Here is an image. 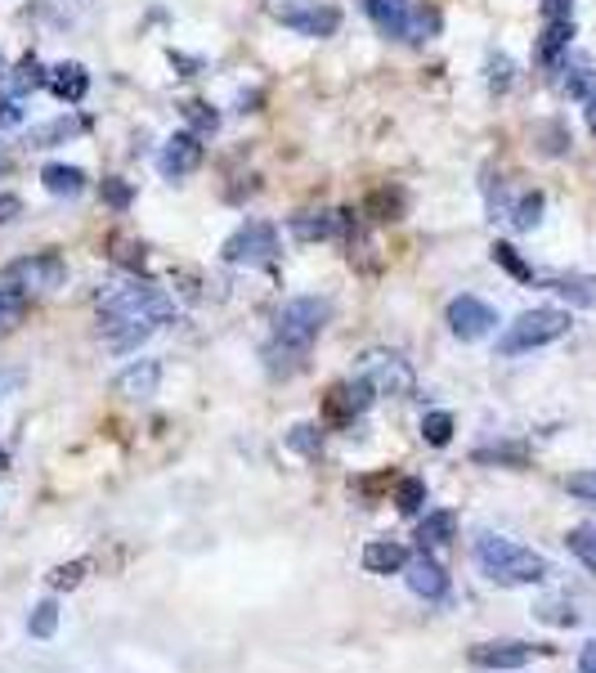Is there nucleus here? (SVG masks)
<instances>
[{"mask_svg": "<svg viewBox=\"0 0 596 673\" xmlns=\"http://www.w3.org/2000/svg\"><path fill=\"white\" fill-rule=\"evenodd\" d=\"M171 319H175V301L153 283H126V287H113L108 297H99V336L117 355L148 342Z\"/></svg>", "mask_w": 596, "mask_h": 673, "instance_id": "f257e3e1", "label": "nucleus"}, {"mask_svg": "<svg viewBox=\"0 0 596 673\" xmlns=\"http://www.w3.org/2000/svg\"><path fill=\"white\" fill-rule=\"evenodd\" d=\"M475 566L489 574L493 584L520 589V584H542L548 580V557H538L534 548L507 539V535H480L475 539Z\"/></svg>", "mask_w": 596, "mask_h": 673, "instance_id": "f03ea898", "label": "nucleus"}, {"mask_svg": "<svg viewBox=\"0 0 596 673\" xmlns=\"http://www.w3.org/2000/svg\"><path fill=\"white\" fill-rule=\"evenodd\" d=\"M565 332H570V315H565V310H552V306L525 310V315L498 336V355L512 360V355L538 351V346H548V342H561Z\"/></svg>", "mask_w": 596, "mask_h": 673, "instance_id": "7ed1b4c3", "label": "nucleus"}, {"mask_svg": "<svg viewBox=\"0 0 596 673\" xmlns=\"http://www.w3.org/2000/svg\"><path fill=\"white\" fill-rule=\"evenodd\" d=\"M328 319H332V306L323 297H296V301H287L278 310L274 336H278V342H291V346H306L310 351L314 336L328 328Z\"/></svg>", "mask_w": 596, "mask_h": 673, "instance_id": "20e7f679", "label": "nucleus"}, {"mask_svg": "<svg viewBox=\"0 0 596 673\" xmlns=\"http://www.w3.org/2000/svg\"><path fill=\"white\" fill-rule=\"evenodd\" d=\"M359 377L377 396H400V400L413 396V387H417V377H413V368H409V360L400 351H364L359 355Z\"/></svg>", "mask_w": 596, "mask_h": 673, "instance_id": "39448f33", "label": "nucleus"}, {"mask_svg": "<svg viewBox=\"0 0 596 673\" xmlns=\"http://www.w3.org/2000/svg\"><path fill=\"white\" fill-rule=\"evenodd\" d=\"M270 14L291 27L296 36H336L341 32V10L336 5H323V0H274Z\"/></svg>", "mask_w": 596, "mask_h": 673, "instance_id": "423d86ee", "label": "nucleus"}, {"mask_svg": "<svg viewBox=\"0 0 596 673\" xmlns=\"http://www.w3.org/2000/svg\"><path fill=\"white\" fill-rule=\"evenodd\" d=\"M68 278V261L59 252H32L5 265V283L19 287V293H55Z\"/></svg>", "mask_w": 596, "mask_h": 673, "instance_id": "0eeeda50", "label": "nucleus"}, {"mask_svg": "<svg viewBox=\"0 0 596 673\" xmlns=\"http://www.w3.org/2000/svg\"><path fill=\"white\" fill-rule=\"evenodd\" d=\"M220 256L229 265H270L278 256V229L265 225V220H247L238 233L225 238V248Z\"/></svg>", "mask_w": 596, "mask_h": 673, "instance_id": "6e6552de", "label": "nucleus"}, {"mask_svg": "<svg viewBox=\"0 0 596 673\" xmlns=\"http://www.w3.org/2000/svg\"><path fill=\"white\" fill-rule=\"evenodd\" d=\"M444 319H449V332L458 336V342H480V336H489L493 328H498V310H493L489 301L462 293L449 301V310H444Z\"/></svg>", "mask_w": 596, "mask_h": 673, "instance_id": "1a4fd4ad", "label": "nucleus"}, {"mask_svg": "<svg viewBox=\"0 0 596 673\" xmlns=\"http://www.w3.org/2000/svg\"><path fill=\"white\" fill-rule=\"evenodd\" d=\"M203 158H207V149H203V135L180 130V135H171V139L162 144L158 167H162V175H167V180H184V175H193L197 167H203Z\"/></svg>", "mask_w": 596, "mask_h": 673, "instance_id": "9d476101", "label": "nucleus"}, {"mask_svg": "<svg viewBox=\"0 0 596 673\" xmlns=\"http://www.w3.org/2000/svg\"><path fill=\"white\" fill-rule=\"evenodd\" d=\"M373 400H377V391L368 387L364 377H355V381H341V387H332L328 400H323V409H328V418H332L336 426H351L355 418L368 413Z\"/></svg>", "mask_w": 596, "mask_h": 673, "instance_id": "9b49d317", "label": "nucleus"}, {"mask_svg": "<svg viewBox=\"0 0 596 673\" xmlns=\"http://www.w3.org/2000/svg\"><path fill=\"white\" fill-rule=\"evenodd\" d=\"M404 580H409V589H413L417 597H426V602H439L444 593H449V574H444V566H439L426 548H417V557H409Z\"/></svg>", "mask_w": 596, "mask_h": 673, "instance_id": "f8f14e48", "label": "nucleus"}, {"mask_svg": "<svg viewBox=\"0 0 596 673\" xmlns=\"http://www.w3.org/2000/svg\"><path fill=\"white\" fill-rule=\"evenodd\" d=\"M364 10H368L373 27L386 41H409V32H413V5L409 0H364Z\"/></svg>", "mask_w": 596, "mask_h": 673, "instance_id": "ddd939ff", "label": "nucleus"}, {"mask_svg": "<svg viewBox=\"0 0 596 673\" xmlns=\"http://www.w3.org/2000/svg\"><path fill=\"white\" fill-rule=\"evenodd\" d=\"M538 651H548V647H529V642H480V647H471V664L475 669H525Z\"/></svg>", "mask_w": 596, "mask_h": 673, "instance_id": "4468645a", "label": "nucleus"}, {"mask_svg": "<svg viewBox=\"0 0 596 673\" xmlns=\"http://www.w3.org/2000/svg\"><path fill=\"white\" fill-rule=\"evenodd\" d=\"M158 381H162V364L158 360H139V364H130V368H122L117 373V396L122 400H153L158 396Z\"/></svg>", "mask_w": 596, "mask_h": 673, "instance_id": "2eb2a0df", "label": "nucleus"}, {"mask_svg": "<svg viewBox=\"0 0 596 673\" xmlns=\"http://www.w3.org/2000/svg\"><path fill=\"white\" fill-rule=\"evenodd\" d=\"M570 41H574V19H552V23H542V36H538V45H534L538 68H557L561 55L570 50Z\"/></svg>", "mask_w": 596, "mask_h": 673, "instance_id": "dca6fc26", "label": "nucleus"}, {"mask_svg": "<svg viewBox=\"0 0 596 673\" xmlns=\"http://www.w3.org/2000/svg\"><path fill=\"white\" fill-rule=\"evenodd\" d=\"M336 225H341V212H301L291 216V238L296 243H328V238H336Z\"/></svg>", "mask_w": 596, "mask_h": 673, "instance_id": "f3484780", "label": "nucleus"}, {"mask_svg": "<svg viewBox=\"0 0 596 673\" xmlns=\"http://www.w3.org/2000/svg\"><path fill=\"white\" fill-rule=\"evenodd\" d=\"M49 90H55V100L64 104H81L85 94H90V72L81 64H59V68H49Z\"/></svg>", "mask_w": 596, "mask_h": 673, "instance_id": "a211bd4d", "label": "nucleus"}, {"mask_svg": "<svg viewBox=\"0 0 596 673\" xmlns=\"http://www.w3.org/2000/svg\"><path fill=\"white\" fill-rule=\"evenodd\" d=\"M409 566V548L394 544V539H373L364 548V570L368 574H400Z\"/></svg>", "mask_w": 596, "mask_h": 673, "instance_id": "6ab92c4d", "label": "nucleus"}, {"mask_svg": "<svg viewBox=\"0 0 596 673\" xmlns=\"http://www.w3.org/2000/svg\"><path fill=\"white\" fill-rule=\"evenodd\" d=\"M41 184H45L55 198H77V194H85L90 175H85L81 167H68V162H49V167L41 171Z\"/></svg>", "mask_w": 596, "mask_h": 673, "instance_id": "aec40b11", "label": "nucleus"}, {"mask_svg": "<svg viewBox=\"0 0 596 673\" xmlns=\"http://www.w3.org/2000/svg\"><path fill=\"white\" fill-rule=\"evenodd\" d=\"M458 535V516L454 512H426V521L417 525V548L426 552H439V548H449Z\"/></svg>", "mask_w": 596, "mask_h": 673, "instance_id": "412c9836", "label": "nucleus"}, {"mask_svg": "<svg viewBox=\"0 0 596 673\" xmlns=\"http://www.w3.org/2000/svg\"><path fill=\"white\" fill-rule=\"evenodd\" d=\"M306 346H291V342H278V336H274V342L265 346V368L274 373V377H291V373H301L306 368Z\"/></svg>", "mask_w": 596, "mask_h": 673, "instance_id": "4be33fe9", "label": "nucleus"}, {"mask_svg": "<svg viewBox=\"0 0 596 673\" xmlns=\"http://www.w3.org/2000/svg\"><path fill=\"white\" fill-rule=\"evenodd\" d=\"M548 293L565 297L570 306H596V278H587V274H557V278H548Z\"/></svg>", "mask_w": 596, "mask_h": 673, "instance_id": "5701e85b", "label": "nucleus"}, {"mask_svg": "<svg viewBox=\"0 0 596 673\" xmlns=\"http://www.w3.org/2000/svg\"><path fill=\"white\" fill-rule=\"evenodd\" d=\"M85 130V122L81 117H59V122H49V126H36L32 130V149H55V144H68L72 135H81Z\"/></svg>", "mask_w": 596, "mask_h": 673, "instance_id": "b1692460", "label": "nucleus"}, {"mask_svg": "<svg viewBox=\"0 0 596 673\" xmlns=\"http://www.w3.org/2000/svg\"><path fill=\"white\" fill-rule=\"evenodd\" d=\"M23 319H27V293H19V287H0V336L14 332Z\"/></svg>", "mask_w": 596, "mask_h": 673, "instance_id": "393cba45", "label": "nucleus"}, {"mask_svg": "<svg viewBox=\"0 0 596 673\" xmlns=\"http://www.w3.org/2000/svg\"><path fill=\"white\" fill-rule=\"evenodd\" d=\"M364 212L373 220H400L404 216V194H400V189H377V194L364 203Z\"/></svg>", "mask_w": 596, "mask_h": 673, "instance_id": "a878e982", "label": "nucleus"}, {"mask_svg": "<svg viewBox=\"0 0 596 673\" xmlns=\"http://www.w3.org/2000/svg\"><path fill=\"white\" fill-rule=\"evenodd\" d=\"M180 113H184V122L193 126V135H216V126H220V113H216L207 100H184Z\"/></svg>", "mask_w": 596, "mask_h": 673, "instance_id": "bb28decb", "label": "nucleus"}, {"mask_svg": "<svg viewBox=\"0 0 596 673\" xmlns=\"http://www.w3.org/2000/svg\"><path fill=\"white\" fill-rule=\"evenodd\" d=\"M287 449H291V454H301V458H319V449H323V431H319L314 422L291 426V431H287Z\"/></svg>", "mask_w": 596, "mask_h": 673, "instance_id": "cd10ccee", "label": "nucleus"}, {"mask_svg": "<svg viewBox=\"0 0 596 673\" xmlns=\"http://www.w3.org/2000/svg\"><path fill=\"white\" fill-rule=\"evenodd\" d=\"M45 81H49V72L36 64V55L19 59V68L10 72V85H14V94H32V90H41Z\"/></svg>", "mask_w": 596, "mask_h": 673, "instance_id": "c85d7f7f", "label": "nucleus"}, {"mask_svg": "<svg viewBox=\"0 0 596 673\" xmlns=\"http://www.w3.org/2000/svg\"><path fill=\"white\" fill-rule=\"evenodd\" d=\"M422 436H426V445L444 449V445L454 441V413H444V409L426 413V418H422Z\"/></svg>", "mask_w": 596, "mask_h": 673, "instance_id": "c756f323", "label": "nucleus"}, {"mask_svg": "<svg viewBox=\"0 0 596 673\" xmlns=\"http://www.w3.org/2000/svg\"><path fill=\"white\" fill-rule=\"evenodd\" d=\"M542 207H548V198H542L538 189H529V194H520V203L512 207V225L516 229H534L542 220Z\"/></svg>", "mask_w": 596, "mask_h": 673, "instance_id": "7c9ffc66", "label": "nucleus"}, {"mask_svg": "<svg viewBox=\"0 0 596 673\" xmlns=\"http://www.w3.org/2000/svg\"><path fill=\"white\" fill-rule=\"evenodd\" d=\"M565 544H570V552L596 574V525H578V531L565 535Z\"/></svg>", "mask_w": 596, "mask_h": 673, "instance_id": "2f4dec72", "label": "nucleus"}, {"mask_svg": "<svg viewBox=\"0 0 596 673\" xmlns=\"http://www.w3.org/2000/svg\"><path fill=\"white\" fill-rule=\"evenodd\" d=\"M489 252H493V261H498V265H503L512 278H520V283H534V270H529V261H525V256H520L512 243H493Z\"/></svg>", "mask_w": 596, "mask_h": 673, "instance_id": "473e14b6", "label": "nucleus"}, {"mask_svg": "<svg viewBox=\"0 0 596 673\" xmlns=\"http://www.w3.org/2000/svg\"><path fill=\"white\" fill-rule=\"evenodd\" d=\"M394 503H400V512H404V516H417V512H422V503H426V480L404 476V480H400V494H394Z\"/></svg>", "mask_w": 596, "mask_h": 673, "instance_id": "72a5a7b5", "label": "nucleus"}, {"mask_svg": "<svg viewBox=\"0 0 596 673\" xmlns=\"http://www.w3.org/2000/svg\"><path fill=\"white\" fill-rule=\"evenodd\" d=\"M55 629H59V602H41L27 619V634L32 638H55Z\"/></svg>", "mask_w": 596, "mask_h": 673, "instance_id": "f704fd0d", "label": "nucleus"}, {"mask_svg": "<svg viewBox=\"0 0 596 673\" xmlns=\"http://www.w3.org/2000/svg\"><path fill=\"white\" fill-rule=\"evenodd\" d=\"M484 72H489V90H493V94H503V90H512V81H516V64H512L507 55H489Z\"/></svg>", "mask_w": 596, "mask_h": 673, "instance_id": "c9c22d12", "label": "nucleus"}, {"mask_svg": "<svg viewBox=\"0 0 596 673\" xmlns=\"http://www.w3.org/2000/svg\"><path fill=\"white\" fill-rule=\"evenodd\" d=\"M99 198H104V207H113V212H126V207L135 203V189H130L126 180L108 175L104 184H99Z\"/></svg>", "mask_w": 596, "mask_h": 673, "instance_id": "e433bc0d", "label": "nucleus"}, {"mask_svg": "<svg viewBox=\"0 0 596 673\" xmlns=\"http://www.w3.org/2000/svg\"><path fill=\"white\" fill-rule=\"evenodd\" d=\"M561 90L570 94V100H587V94H592V68L587 64H570L565 77H561Z\"/></svg>", "mask_w": 596, "mask_h": 673, "instance_id": "4c0bfd02", "label": "nucleus"}, {"mask_svg": "<svg viewBox=\"0 0 596 673\" xmlns=\"http://www.w3.org/2000/svg\"><path fill=\"white\" fill-rule=\"evenodd\" d=\"M538 139H542V144H538V149H542V153H548V158H561V153L570 149V135H565V126H561V122H552V126H542V130H538Z\"/></svg>", "mask_w": 596, "mask_h": 673, "instance_id": "58836bf2", "label": "nucleus"}, {"mask_svg": "<svg viewBox=\"0 0 596 673\" xmlns=\"http://www.w3.org/2000/svg\"><path fill=\"white\" fill-rule=\"evenodd\" d=\"M565 490H570L574 499H583V503H592V507H596V467H592V471L570 476V480H565Z\"/></svg>", "mask_w": 596, "mask_h": 673, "instance_id": "ea45409f", "label": "nucleus"}, {"mask_svg": "<svg viewBox=\"0 0 596 673\" xmlns=\"http://www.w3.org/2000/svg\"><path fill=\"white\" fill-rule=\"evenodd\" d=\"M475 463H525V445H498V449H475Z\"/></svg>", "mask_w": 596, "mask_h": 673, "instance_id": "a19ab883", "label": "nucleus"}, {"mask_svg": "<svg viewBox=\"0 0 596 673\" xmlns=\"http://www.w3.org/2000/svg\"><path fill=\"white\" fill-rule=\"evenodd\" d=\"M81 574H85V561H72V566L49 570V584H55V589H77V584H81Z\"/></svg>", "mask_w": 596, "mask_h": 673, "instance_id": "79ce46f5", "label": "nucleus"}, {"mask_svg": "<svg viewBox=\"0 0 596 673\" xmlns=\"http://www.w3.org/2000/svg\"><path fill=\"white\" fill-rule=\"evenodd\" d=\"M552 19H574V0H542V23Z\"/></svg>", "mask_w": 596, "mask_h": 673, "instance_id": "37998d69", "label": "nucleus"}, {"mask_svg": "<svg viewBox=\"0 0 596 673\" xmlns=\"http://www.w3.org/2000/svg\"><path fill=\"white\" fill-rule=\"evenodd\" d=\"M117 248H122V252H113V261H122V265H130V270H144V248L122 243V238H117Z\"/></svg>", "mask_w": 596, "mask_h": 673, "instance_id": "c03bdc74", "label": "nucleus"}, {"mask_svg": "<svg viewBox=\"0 0 596 673\" xmlns=\"http://www.w3.org/2000/svg\"><path fill=\"white\" fill-rule=\"evenodd\" d=\"M19 122H23L19 100H0V130H10V126H19Z\"/></svg>", "mask_w": 596, "mask_h": 673, "instance_id": "a18cd8bd", "label": "nucleus"}, {"mask_svg": "<svg viewBox=\"0 0 596 673\" xmlns=\"http://www.w3.org/2000/svg\"><path fill=\"white\" fill-rule=\"evenodd\" d=\"M19 216H23V198L0 194V225H10V220H19Z\"/></svg>", "mask_w": 596, "mask_h": 673, "instance_id": "49530a36", "label": "nucleus"}, {"mask_svg": "<svg viewBox=\"0 0 596 673\" xmlns=\"http://www.w3.org/2000/svg\"><path fill=\"white\" fill-rule=\"evenodd\" d=\"M538 619H552V624H574V611H565V606H552V602H542V606H538Z\"/></svg>", "mask_w": 596, "mask_h": 673, "instance_id": "de8ad7c7", "label": "nucleus"}, {"mask_svg": "<svg viewBox=\"0 0 596 673\" xmlns=\"http://www.w3.org/2000/svg\"><path fill=\"white\" fill-rule=\"evenodd\" d=\"M171 68H180V77H197V72H203V59H193V55H175V50H171Z\"/></svg>", "mask_w": 596, "mask_h": 673, "instance_id": "09e8293b", "label": "nucleus"}, {"mask_svg": "<svg viewBox=\"0 0 596 673\" xmlns=\"http://www.w3.org/2000/svg\"><path fill=\"white\" fill-rule=\"evenodd\" d=\"M578 669H583V673H596V638L583 647V655H578Z\"/></svg>", "mask_w": 596, "mask_h": 673, "instance_id": "8fccbe9b", "label": "nucleus"}, {"mask_svg": "<svg viewBox=\"0 0 596 673\" xmlns=\"http://www.w3.org/2000/svg\"><path fill=\"white\" fill-rule=\"evenodd\" d=\"M583 117H587V130L596 135V90H592L587 100H583Z\"/></svg>", "mask_w": 596, "mask_h": 673, "instance_id": "3c124183", "label": "nucleus"}, {"mask_svg": "<svg viewBox=\"0 0 596 673\" xmlns=\"http://www.w3.org/2000/svg\"><path fill=\"white\" fill-rule=\"evenodd\" d=\"M10 77V68H5V59H0V81H5Z\"/></svg>", "mask_w": 596, "mask_h": 673, "instance_id": "603ef678", "label": "nucleus"}, {"mask_svg": "<svg viewBox=\"0 0 596 673\" xmlns=\"http://www.w3.org/2000/svg\"><path fill=\"white\" fill-rule=\"evenodd\" d=\"M0 467H10V454L5 449H0Z\"/></svg>", "mask_w": 596, "mask_h": 673, "instance_id": "864d4df0", "label": "nucleus"}, {"mask_svg": "<svg viewBox=\"0 0 596 673\" xmlns=\"http://www.w3.org/2000/svg\"><path fill=\"white\" fill-rule=\"evenodd\" d=\"M0 171H10V158L5 153H0Z\"/></svg>", "mask_w": 596, "mask_h": 673, "instance_id": "5fc2aeb1", "label": "nucleus"}]
</instances>
